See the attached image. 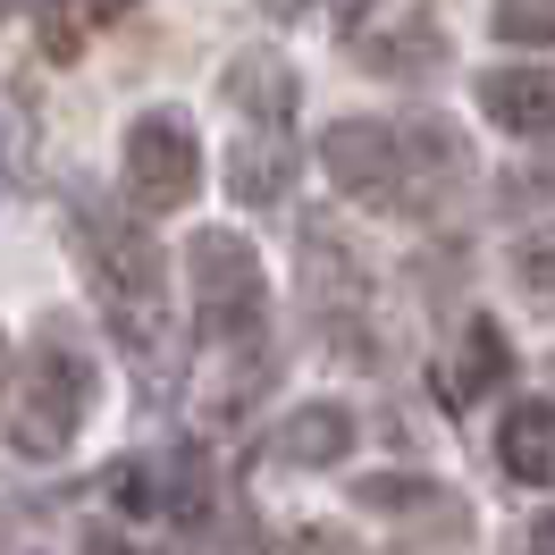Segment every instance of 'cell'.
Masks as SVG:
<instances>
[{
  "label": "cell",
  "instance_id": "cell-22",
  "mask_svg": "<svg viewBox=\"0 0 555 555\" xmlns=\"http://www.w3.org/2000/svg\"><path fill=\"white\" fill-rule=\"evenodd\" d=\"M521 555H547V521H530V547H521Z\"/></svg>",
  "mask_w": 555,
  "mask_h": 555
},
{
  "label": "cell",
  "instance_id": "cell-19",
  "mask_svg": "<svg viewBox=\"0 0 555 555\" xmlns=\"http://www.w3.org/2000/svg\"><path fill=\"white\" fill-rule=\"evenodd\" d=\"M514 278H521V295H530V304H547V236H530L514 253Z\"/></svg>",
  "mask_w": 555,
  "mask_h": 555
},
{
  "label": "cell",
  "instance_id": "cell-23",
  "mask_svg": "<svg viewBox=\"0 0 555 555\" xmlns=\"http://www.w3.org/2000/svg\"><path fill=\"white\" fill-rule=\"evenodd\" d=\"M0 396H9V337H0Z\"/></svg>",
  "mask_w": 555,
  "mask_h": 555
},
{
  "label": "cell",
  "instance_id": "cell-11",
  "mask_svg": "<svg viewBox=\"0 0 555 555\" xmlns=\"http://www.w3.org/2000/svg\"><path fill=\"white\" fill-rule=\"evenodd\" d=\"M496 463H505L521 488H547L555 480V413L539 404V396H521L514 413L496 421Z\"/></svg>",
  "mask_w": 555,
  "mask_h": 555
},
{
  "label": "cell",
  "instance_id": "cell-3",
  "mask_svg": "<svg viewBox=\"0 0 555 555\" xmlns=\"http://www.w3.org/2000/svg\"><path fill=\"white\" fill-rule=\"evenodd\" d=\"M185 286H194V320H203L210 346H244L261 328V312H270L261 253L236 228H194L185 236Z\"/></svg>",
  "mask_w": 555,
  "mask_h": 555
},
{
  "label": "cell",
  "instance_id": "cell-5",
  "mask_svg": "<svg viewBox=\"0 0 555 555\" xmlns=\"http://www.w3.org/2000/svg\"><path fill=\"white\" fill-rule=\"evenodd\" d=\"M320 169L337 177V194L371 210H404V169H396V127L387 118H337L320 135Z\"/></svg>",
  "mask_w": 555,
  "mask_h": 555
},
{
  "label": "cell",
  "instance_id": "cell-10",
  "mask_svg": "<svg viewBox=\"0 0 555 555\" xmlns=\"http://www.w3.org/2000/svg\"><path fill=\"white\" fill-rule=\"evenodd\" d=\"M219 93H228L236 109H253L261 127H286V118H295V102H304L295 68H286V60H270V51H244V60H228Z\"/></svg>",
  "mask_w": 555,
  "mask_h": 555
},
{
  "label": "cell",
  "instance_id": "cell-16",
  "mask_svg": "<svg viewBox=\"0 0 555 555\" xmlns=\"http://www.w3.org/2000/svg\"><path fill=\"white\" fill-rule=\"evenodd\" d=\"M152 480H160V514H177V521H203L210 514V463L194 447L177 454L169 472H152Z\"/></svg>",
  "mask_w": 555,
  "mask_h": 555
},
{
  "label": "cell",
  "instance_id": "cell-15",
  "mask_svg": "<svg viewBox=\"0 0 555 555\" xmlns=\"http://www.w3.org/2000/svg\"><path fill=\"white\" fill-rule=\"evenodd\" d=\"M505 371H514V346H505V328H496V320H472V328H463V371H454V404H463V396H480V387H496Z\"/></svg>",
  "mask_w": 555,
  "mask_h": 555
},
{
  "label": "cell",
  "instance_id": "cell-13",
  "mask_svg": "<svg viewBox=\"0 0 555 555\" xmlns=\"http://www.w3.org/2000/svg\"><path fill=\"white\" fill-rule=\"evenodd\" d=\"M109 17H118V0H35V51L51 68H68V60H85L93 26H109Z\"/></svg>",
  "mask_w": 555,
  "mask_h": 555
},
{
  "label": "cell",
  "instance_id": "cell-14",
  "mask_svg": "<svg viewBox=\"0 0 555 555\" xmlns=\"http://www.w3.org/2000/svg\"><path fill=\"white\" fill-rule=\"evenodd\" d=\"M353 505L362 514H447L454 496L438 480H421V472H371V480L353 488Z\"/></svg>",
  "mask_w": 555,
  "mask_h": 555
},
{
  "label": "cell",
  "instance_id": "cell-12",
  "mask_svg": "<svg viewBox=\"0 0 555 555\" xmlns=\"http://www.w3.org/2000/svg\"><path fill=\"white\" fill-rule=\"evenodd\" d=\"M396 169H404V194L413 185H454L472 169V152H463V135L447 118H413V127H396Z\"/></svg>",
  "mask_w": 555,
  "mask_h": 555
},
{
  "label": "cell",
  "instance_id": "cell-21",
  "mask_svg": "<svg viewBox=\"0 0 555 555\" xmlns=\"http://www.w3.org/2000/svg\"><path fill=\"white\" fill-rule=\"evenodd\" d=\"M261 9H270L278 26H295V17H312V0H261Z\"/></svg>",
  "mask_w": 555,
  "mask_h": 555
},
{
  "label": "cell",
  "instance_id": "cell-4",
  "mask_svg": "<svg viewBox=\"0 0 555 555\" xmlns=\"http://www.w3.org/2000/svg\"><path fill=\"white\" fill-rule=\"evenodd\" d=\"M127 194L143 210H177L203 194V143L185 127V109H143L135 127H127Z\"/></svg>",
  "mask_w": 555,
  "mask_h": 555
},
{
  "label": "cell",
  "instance_id": "cell-1",
  "mask_svg": "<svg viewBox=\"0 0 555 555\" xmlns=\"http://www.w3.org/2000/svg\"><path fill=\"white\" fill-rule=\"evenodd\" d=\"M68 228H76V253H85V270L102 286L109 320H118V337L152 346V328H160V236L143 219H127V210H109L102 194L76 203Z\"/></svg>",
  "mask_w": 555,
  "mask_h": 555
},
{
  "label": "cell",
  "instance_id": "cell-18",
  "mask_svg": "<svg viewBox=\"0 0 555 555\" xmlns=\"http://www.w3.org/2000/svg\"><path fill=\"white\" fill-rule=\"evenodd\" d=\"M109 496H118V514H160V480H152V463H109Z\"/></svg>",
  "mask_w": 555,
  "mask_h": 555
},
{
  "label": "cell",
  "instance_id": "cell-20",
  "mask_svg": "<svg viewBox=\"0 0 555 555\" xmlns=\"http://www.w3.org/2000/svg\"><path fill=\"white\" fill-rule=\"evenodd\" d=\"M85 555H143V547L118 530V521H93V530H85Z\"/></svg>",
  "mask_w": 555,
  "mask_h": 555
},
{
  "label": "cell",
  "instance_id": "cell-7",
  "mask_svg": "<svg viewBox=\"0 0 555 555\" xmlns=\"http://www.w3.org/2000/svg\"><path fill=\"white\" fill-rule=\"evenodd\" d=\"M295 169H304V160H295L286 135H270V127H261V135H236L228 143V203H253V210L286 203V194H295Z\"/></svg>",
  "mask_w": 555,
  "mask_h": 555
},
{
  "label": "cell",
  "instance_id": "cell-6",
  "mask_svg": "<svg viewBox=\"0 0 555 555\" xmlns=\"http://www.w3.org/2000/svg\"><path fill=\"white\" fill-rule=\"evenodd\" d=\"M480 109L496 118V135L539 143L555 127V76L539 68V60H505V68L480 76Z\"/></svg>",
  "mask_w": 555,
  "mask_h": 555
},
{
  "label": "cell",
  "instance_id": "cell-24",
  "mask_svg": "<svg viewBox=\"0 0 555 555\" xmlns=\"http://www.w3.org/2000/svg\"><path fill=\"white\" fill-rule=\"evenodd\" d=\"M0 17H9V0H0Z\"/></svg>",
  "mask_w": 555,
  "mask_h": 555
},
{
  "label": "cell",
  "instance_id": "cell-17",
  "mask_svg": "<svg viewBox=\"0 0 555 555\" xmlns=\"http://www.w3.org/2000/svg\"><path fill=\"white\" fill-rule=\"evenodd\" d=\"M547 35H555V9H547V0H496V42L539 51Z\"/></svg>",
  "mask_w": 555,
  "mask_h": 555
},
{
  "label": "cell",
  "instance_id": "cell-2",
  "mask_svg": "<svg viewBox=\"0 0 555 555\" xmlns=\"http://www.w3.org/2000/svg\"><path fill=\"white\" fill-rule=\"evenodd\" d=\"M85 413H93V353L68 328H42L35 353H26V379H17V404H9V447L26 463H60L76 447Z\"/></svg>",
  "mask_w": 555,
  "mask_h": 555
},
{
  "label": "cell",
  "instance_id": "cell-8",
  "mask_svg": "<svg viewBox=\"0 0 555 555\" xmlns=\"http://www.w3.org/2000/svg\"><path fill=\"white\" fill-rule=\"evenodd\" d=\"M353 438H362L353 413L320 396V404H295V413H286V429H278V463H295V472H337V463L353 454Z\"/></svg>",
  "mask_w": 555,
  "mask_h": 555
},
{
  "label": "cell",
  "instance_id": "cell-9",
  "mask_svg": "<svg viewBox=\"0 0 555 555\" xmlns=\"http://www.w3.org/2000/svg\"><path fill=\"white\" fill-rule=\"evenodd\" d=\"M362 68L371 76H438L447 68V26L429 9H413V17H396L379 35H362Z\"/></svg>",
  "mask_w": 555,
  "mask_h": 555
}]
</instances>
